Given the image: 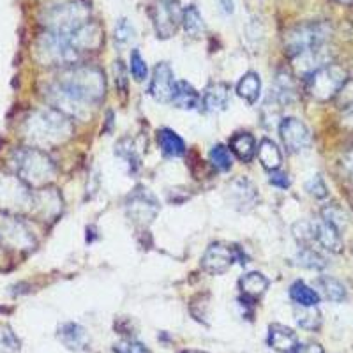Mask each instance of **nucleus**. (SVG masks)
<instances>
[{
    "instance_id": "obj_1",
    "label": "nucleus",
    "mask_w": 353,
    "mask_h": 353,
    "mask_svg": "<svg viewBox=\"0 0 353 353\" xmlns=\"http://www.w3.org/2000/svg\"><path fill=\"white\" fill-rule=\"evenodd\" d=\"M106 92V80L103 71L94 65H71L46 87V97L53 108L61 110L68 117L87 119L88 106L103 99Z\"/></svg>"
},
{
    "instance_id": "obj_2",
    "label": "nucleus",
    "mask_w": 353,
    "mask_h": 353,
    "mask_svg": "<svg viewBox=\"0 0 353 353\" xmlns=\"http://www.w3.org/2000/svg\"><path fill=\"white\" fill-rule=\"evenodd\" d=\"M72 119L57 108H41L32 112L21 124V134L36 149L46 150L62 145L72 137Z\"/></svg>"
},
{
    "instance_id": "obj_3",
    "label": "nucleus",
    "mask_w": 353,
    "mask_h": 353,
    "mask_svg": "<svg viewBox=\"0 0 353 353\" xmlns=\"http://www.w3.org/2000/svg\"><path fill=\"white\" fill-rule=\"evenodd\" d=\"M11 165L17 172V176H20L28 188H44L57 175L52 157L36 147L14 150L11 156Z\"/></svg>"
},
{
    "instance_id": "obj_4",
    "label": "nucleus",
    "mask_w": 353,
    "mask_h": 353,
    "mask_svg": "<svg viewBox=\"0 0 353 353\" xmlns=\"http://www.w3.org/2000/svg\"><path fill=\"white\" fill-rule=\"evenodd\" d=\"M330 37V27L323 21L302 23L288 30L285 36V52L290 59L309 52L313 48L325 46Z\"/></svg>"
},
{
    "instance_id": "obj_5",
    "label": "nucleus",
    "mask_w": 353,
    "mask_h": 353,
    "mask_svg": "<svg viewBox=\"0 0 353 353\" xmlns=\"http://www.w3.org/2000/svg\"><path fill=\"white\" fill-rule=\"evenodd\" d=\"M90 21V8L83 0H71L62 6H57L46 14V30L61 36H68L72 30Z\"/></svg>"
},
{
    "instance_id": "obj_6",
    "label": "nucleus",
    "mask_w": 353,
    "mask_h": 353,
    "mask_svg": "<svg viewBox=\"0 0 353 353\" xmlns=\"http://www.w3.org/2000/svg\"><path fill=\"white\" fill-rule=\"evenodd\" d=\"M346 81H348V74L345 69L336 64H327L305 78V88L309 96L316 101H329L341 92Z\"/></svg>"
},
{
    "instance_id": "obj_7",
    "label": "nucleus",
    "mask_w": 353,
    "mask_h": 353,
    "mask_svg": "<svg viewBox=\"0 0 353 353\" xmlns=\"http://www.w3.org/2000/svg\"><path fill=\"white\" fill-rule=\"evenodd\" d=\"M295 237L304 244H314L321 245L325 251L330 253H341L343 249V239L339 228L330 225L329 221L318 219V221H307V223H299L293 228Z\"/></svg>"
},
{
    "instance_id": "obj_8",
    "label": "nucleus",
    "mask_w": 353,
    "mask_h": 353,
    "mask_svg": "<svg viewBox=\"0 0 353 353\" xmlns=\"http://www.w3.org/2000/svg\"><path fill=\"white\" fill-rule=\"evenodd\" d=\"M34 193L20 176L0 175V209L4 212H21L32 209Z\"/></svg>"
},
{
    "instance_id": "obj_9",
    "label": "nucleus",
    "mask_w": 353,
    "mask_h": 353,
    "mask_svg": "<svg viewBox=\"0 0 353 353\" xmlns=\"http://www.w3.org/2000/svg\"><path fill=\"white\" fill-rule=\"evenodd\" d=\"M244 260V253L237 245H230L226 242H214L203 253L200 265L205 272L219 276V274H225L235 261H239L241 265L248 263Z\"/></svg>"
},
{
    "instance_id": "obj_10",
    "label": "nucleus",
    "mask_w": 353,
    "mask_h": 353,
    "mask_svg": "<svg viewBox=\"0 0 353 353\" xmlns=\"http://www.w3.org/2000/svg\"><path fill=\"white\" fill-rule=\"evenodd\" d=\"M125 212L132 225L145 228L156 219L157 212H159V201L149 189L137 188L125 200Z\"/></svg>"
},
{
    "instance_id": "obj_11",
    "label": "nucleus",
    "mask_w": 353,
    "mask_h": 353,
    "mask_svg": "<svg viewBox=\"0 0 353 353\" xmlns=\"http://www.w3.org/2000/svg\"><path fill=\"white\" fill-rule=\"evenodd\" d=\"M0 245L11 249H32L36 245L34 233L23 221L8 212H0Z\"/></svg>"
},
{
    "instance_id": "obj_12",
    "label": "nucleus",
    "mask_w": 353,
    "mask_h": 353,
    "mask_svg": "<svg viewBox=\"0 0 353 353\" xmlns=\"http://www.w3.org/2000/svg\"><path fill=\"white\" fill-rule=\"evenodd\" d=\"M154 30L159 39H170L182 25V9L179 0H156L150 8Z\"/></svg>"
},
{
    "instance_id": "obj_13",
    "label": "nucleus",
    "mask_w": 353,
    "mask_h": 353,
    "mask_svg": "<svg viewBox=\"0 0 353 353\" xmlns=\"http://www.w3.org/2000/svg\"><path fill=\"white\" fill-rule=\"evenodd\" d=\"M57 36H61V34H57ZM61 37H64L69 46L78 55H81L85 52H96V50L101 48V44H103V28L96 21H87L85 25L78 27L77 30H72L71 34Z\"/></svg>"
},
{
    "instance_id": "obj_14",
    "label": "nucleus",
    "mask_w": 353,
    "mask_h": 353,
    "mask_svg": "<svg viewBox=\"0 0 353 353\" xmlns=\"http://www.w3.org/2000/svg\"><path fill=\"white\" fill-rule=\"evenodd\" d=\"M279 137H281L288 152L292 154L304 152L311 145V132H309L307 125L295 117L283 119L281 124H279Z\"/></svg>"
},
{
    "instance_id": "obj_15",
    "label": "nucleus",
    "mask_w": 353,
    "mask_h": 353,
    "mask_svg": "<svg viewBox=\"0 0 353 353\" xmlns=\"http://www.w3.org/2000/svg\"><path fill=\"white\" fill-rule=\"evenodd\" d=\"M175 83V74H173V69L170 68L168 62H159V64L154 68L152 78H150V96H152L157 103H170V101H172Z\"/></svg>"
},
{
    "instance_id": "obj_16",
    "label": "nucleus",
    "mask_w": 353,
    "mask_h": 353,
    "mask_svg": "<svg viewBox=\"0 0 353 353\" xmlns=\"http://www.w3.org/2000/svg\"><path fill=\"white\" fill-rule=\"evenodd\" d=\"M228 200L239 210H251L258 201V191L254 184L245 176L233 179L228 185Z\"/></svg>"
},
{
    "instance_id": "obj_17",
    "label": "nucleus",
    "mask_w": 353,
    "mask_h": 353,
    "mask_svg": "<svg viewBox=\"0 0 353 353\" xmlns=\"http://www.w3.org/2000/svg\"><path fill=\"white\" fill-rule=\"evenodd\" d=\"M329 61H330V55H329V50H327L325 46L309 50V52H304L301 53V55L293 57L292 59L293 68H295L297 74H301V77L304 78H307L309 74L316 71V69L329 64Z\"/></svg>"
},
{
    "instance_id": "obj_18",
    "label": "nucleus",
    "mask_w": 353,
    "mask_h": 353,
    "mask_svg": "<svg viewBox=\"0 0 353 353\" xmlns=\"http://www.w3.org/2000/svg\"><path fill=\"white\" fill-rule=\"evenodd\" d=\"M62 210V198L55 189H41L39 193H34L32 209L30 212L39 216L41 219H53Z\"/></svg>"
},
{
    "instance_id": "obj_19",
    "label": "nucleus",
    "mask_w": 353,
    "mask_h": 353,
    "mask_svg": "<svg viewBox=\"0 0 353 353\" xmlns=\"http://www.w3.org/2000/svg\"><path fill=\"white\" fill-rule=\"evenodd\" d=\"M57 337L71 352H85L90 345V336H88L87 329L81 327L80 323H74V321H68V323L59 327Z\"/></svg>"
},
{
    "instance_id": "obj_20",
    "label": "nucleus",
    "mask_w": 353,
    "mask_h": 353,
    "mask_svg": "<svg viewBox=\"0 0 353 353\" xmlns=\"http://www.w3.org/2000/svg\"><path fill=\"white\" fill-rule=\"evenodd\" d=\"M230 105V87L226 83H212L205 88L201 97V106L205 112L217 113L228 108Z\"/></svg>"
},
{
    "instance_id": "obj_21",
    "label": "nucleus",
    "mask_w": 353,
    "mask_h": 353,
    "mask_svg": "<svg viewBox=\"0 0 353 353\" xmlns=\"http://www.w3.org/2000/svg\"><path fill=\"white\" fill-rule=\"evenodd\" d=\"M269 346L279 353H293L299 346L297 334L279 323L269 327Z\"/></svg>"
},
{
    "instance_id": "obj_22",
    "label": "nucleus",
    "mask_w": 353,
    "mask_h": 353,
    "mask_svg": "<svg viewBox=\"0 0 353 353\" xmlns=\"http://www.w3.org/2000/svg\"><path fill=\"white\" fill-rule=\"evenodd\" d=\"M170 103L181 110H198L201 106V96L188 81H176Z\"/></svg>"
},
{
    "instance_id": "obj_23",
    "label": "nucleus",
    "mask_w": 353,
    "mask_h": 353,
    "mask_svg": "<svg viewBox=\"0 0 353 353\" xmlns=\"http://www.w3.org/2000/svg\"><path fill=\"white\" fill-rule=\"evenodd\" d=\"M157 145L166 157H182L185 154V143L173 129L163 128L157 131Z\"/></svg>"
},
{
    "instance_id": "obj_24",
    "label": "nucleus",
    "mask_w": 353,
    "mask_h": 353,
    "mask_svg": "<svg viewBox=\"0 0 353 353\" xmlns=\"http://www.w3.org/2000/svg\"><path fill=\"white\" fill-rule=\"evenodd\" d=\"M270 96L281 106L292 105L295 97H297V87H295L293 78L286 74V72H279L276 81H274V88L270 90Z\"/></svg>"
},
{
    "instance_id": "obj_25",
    "label": "nucleus",
    "mask_w": 353,
    "mask_h": 353,
    "mask_svg": "<svg viewBox=\"0 0 353 353\" xmlns=\"http://www.w3.org/2000/svg\"><path fill=\"white\" fill-rule=\"evenodd\" d=\"M230 150L242 163H249L254 157V154H256V140L249 132H237L230 140Z\"/></svg>"
},
{
    "instance_id": "obj_26",
    "label": "nucleus",
    "mask_w": 353,
    "mask_h": 353,
    "mask_svg": "<svg viewBox=\"0 0 353 353\" xmlns=\"http://www.w3.org/2000/svg\"><path fill=\"white\" fill-rule=\"evenodd\" d=\"M239 286H241V292L244 297L254 301V299L261 297L267 292V288H269V279L261 272H248L245 276L241 277Z\"/></svg>"
},
{
    "instance_id": "obj_27",
    "label": "nucleus",
    "mask_w": 353,
    "mask_h": 353,
    "mask_svg": "<svg viewBox=\"0 0 353 353\" xmlns=\"http://www.w3.org/2000/svg\"><path fill=\"white\" fill-rule=\"evenodd\" d=\"M258 159H260L261 166L265 170H269V172H276L279 170L283 163V154L279 150L276 143L269 138H263L258 145Z\"/></svg>"
},
{
    "instance_id": "obj_28",
    "label": "nucleus",
    "mask_w": 353,
    "mask_h": 353,
    "mask_svg": "<svg viewBox=\"0 0 353 353\" xmlns=\"http://www.w3.org/2000/svg\"><path fill=\"white\" fill-rule=\"evenodd\" d=\"M260 90H261V80L260 74L254 71L245 72L244 77L241 78V81L237 83V94L239 97L248 103V105H254L260 97Z\"/></svg>"
},
{
    "instance_id": "obj_29",
    "label": "nucleus",
    "mask_w": 353,
    "mask_h": 353,
    "mask_svg": "<svg viewBox=\"0 0 353 353\" xmlns=\"http://www.w3.org/2000/svg\"><path fill=\"white\" fill-rule=\"evenodd\" d=\"M316 288L320 290L321 295L330 302H343L346 301L348 293H346L345 285L339 279L330 276H321L316 279Z\"/></svg>"
},
{
    "instance_id": "obj_30",
    "label": "nucleus",
    "mask_w": 353,
    "mask_h": 353,
    "mask_svg": "<svg viewBox=\"0 0 353 353\" xmlns=\"http://www.w3.org/2000/svg\"><path fill=\"white\" fill-rule=\"evenodd\" d=\"M290 297L297 305L302 307H314L320 304V293L314 288L305 285L304 281H295L290 288Z\"/></svg>"
},
{
    "instance_id": "obj_31",
    "label": "nucleus",
    "mask_w": 353,
    "mask_h": 353,
    "mask_svg": "<svg viewBox=\"0 0 353 353\" xmlns=\"http://www.w3.org/2000/svg\"><path fill=\"white\" fill-rule=\"evenodd\" d=\"M182 27H184L185 34L191 37L201 36V32L205 30L203 17L194 4H189L182 9Z\"/></svg>"
},
{
    "instance_id": "obj_32",
    "label": "nucleus",
    "mask_w": 353,
    "mask_h": 353,
    "mask_svg": "<svg viewBox=\"0 0 353 353\" xmlns=\"http://www.w3.org/2000/svg\"><path fill=\"white\" fill-rule=\"evenodd\" d=\"M295 261L304 269L311 270H323L327 267V258L318 253L316 249H313L311 245H302L301 251L295 256Z\"/></svg>"
},
{
    "instance_id": "obj_33",
    "label": "nucleus",
    "mask_w": 353,
    "mask_h": 353,
    "mask_svg": "<svg viewBox=\"0 0 353 353\" xmlns=\"http://www.w3.org/2000/svg\"><path fill=\"white\" fill-rule=\"evenodd\" d=\"M115 154L125 161V165L129 166V173H137L140 170V156L134 149V143L129 138H122L115 145Z\"/></svg>"
},
{
    "instance_id": "obj_34",
    "label": "nucleus",
    "mask_w": 353,
    "mask_h": 353,
    "mask_svg": "<svg viewBox=\"0 0 353 353\" xmlns=\"http://www.w3.org/2000/svg\"><path fill=\"white\" fill-rule=\"evenodd\" d=\"M301 309H295V320H297L299 325L305 330H316L320 329L321 325V314L320 311L314 307H302L299 305Z\"/></svg>"
},
{
    "instance_id": "obj_35",
    "label": "nucleus",
    "mask_w": 353,
    "mask_h": 353,
    "mask_svg": "<svg viewBox=\"0 0 353 353\" xmlns=\"http://www.w3.org/2000/svg\"><path fill=\"white\" fill-rule=\"evenodd\" d=\"M209 157L214 168L219 170V172H230V170H232L233 156H232V150H230L226 145H221V143L214 145Z\"/></svg>"
},
{
    "instance_id": "obj_36",
    "label": "nucleus",
    "mask_w": 353,
    "mask_h": 353,
    "mask_svg": "<svg viewBox=\"0 0 353 353\" xmlns=\"http://www.w3.org/2000/svg\"><path fill=\"white\" fill-rule=\"evenodd\" d=\"M337 96H339V110H341L343 117L348 124L353 125V80L346 81V85Z\"/></svg>"
},
{
    "instance_id": "obj_37",
    "label": "nucleus",
    "mask_w": 353,
    "mask_h": 353,
    "mask_svg": "<svg viewBox=\"0 0 353 353\" xmlns=\"http://www.w3.org/2000/svg\"><path fill=\"white\" fill-rule=\"evenodd\" d=\"M129 71H131L132 78L141 83L145 81V78L149 77V68H147V62L141 57V53L138 50H132L131 57H129Z\"/></svg>"
},
{
    "instance_id": "obj_38",
    "label": "nucleus",
    "mask_w": 353,
    "mask_h": 353,
    "mask_svg": "<svg viewBox=\"0 0 353 353\" xmlns=\"http://www.w3.org/2000/svg\"><path fill=\"white\" fill-rule=\"evenodd\" d=\"M137 39V30L132 27V23L125 18H121L117 20L115 23V43L124 46V44H129L131 41Z\"/></svg>"
},
{
    "instance_id": "obj_39",
    "label": "nucleus",
    "mask_w": 353,
    "mask_h": 353,
    "mask_svg": "<svg viewBox=\"0 0 353 353\" xmlns=\"http://www.w3.org/2000/svg\"><path fill=\"white\" fill-rule=\"evenodd\" d=\"M20 350V339L8 325H0V353H11Z\"/></svg>"
},
{
    "instance_id": "obj_40",
    "label": "nucleus",
    "mask_w": 353,
    "mask_h": 353,
    "mask_svg": "<svg viewBox=\"0 0 353 353\" xmlns=\"http://www.w3.org/2000/svg\"><path fill=\"white\" fill-rule=\"evenodd\" d=\"M113 353H150V350L143 343L137 341L132 337H125L113 345Z\"/></svg>"
},
{
    "instance_id": "obj_41",
    "label": "nucleus",
    "mask_w": 353,
    "mask_h": 353,
    "mask_svg": "<svg viewBox=\"0 0 353 353\" xmlns=\"http://www.w3.org/2000/svg\"><path fill=\"white\" fill-rule=\"evenodd\" d=\"M323 219L325 221H329L330 225H334L336 226V228H339L341 230L343 226L346 225V217H345V214L341 212V210L337 209V207H334V205H330V207H325V209H323Z\"/></svg>"
},
{
    "instance_id": "obj_42",
    "label": "nucleus",
    "mask_w": 353,
    "mask_h": 353,
    "mask_svg": "<svg viewBox=\"0 0 353 353\" xmlns=\"http://www.w3.org/2000/svg\"><path fill=\"white\" fill-rule=\"evenodd\" d=\"M305 189H307V193L314 198H325L327 194H329L325 182H323V179H321L320 175H314L313 179L305 184Z\"/></svg>"
},
{
    "instance_id": "obj_43",
    "label": "nucleus",
    "mask_w": 353,
    "mask_h": 353,
    "mask_svg": "<svg viewBox=\"0 0 353 353\" xmlns=\"http://www.w3.org/2000/svg\"><path fill=\"white\" fill-rule=\"evenodd\" d=\"M269 182L272 185H276V188H279V189L290 188L288 175H286V173H283V172H279V170H276V172H270Z\"/></svg>"
},
{
    "instance_id": "obj_44",
    "label": "nucleus",
    "mask_w": 353,
    "mask_h": 353,
    "mask_svg": "<svg viewBox=\"0 0 353 353\" xmlns=\"http://www.w3.org/2000/svg\"><path fill=\"white\" fill-rule=\"evenodd\" d=\"M113 72H115V81L121 85V88H125L128 85V78H125V68L122 64V61H115L113 64Z\"/></svg>"
},
{
    "instance_id": "obj_45",
    "label": "nucleus",
    "mask_w": 353,
    "mask_h": 353,
    "mask_svg": "<svg viewBox=\"0 0 353 353\" xmlns=\"http://www.w3.org/2000/svg\"><path fill=\"white\" fill-rule=\"evenodd\" d=\"M293 353H325V350L318 343H305V345H299Z\"/></svg>"
},
{
    "instance_id": "obj_46",
    "label": "nucleus",
    "mask_w": 353,
    "mask_h": 353,
    "mask_svg": "<svg viewBox=\"0 0 353 353\" xmlns=\"http://www.w3.org/2000/svg\"><path fill=\"white\" fill-rule=\"evenodd\" d=\"M343 168H345V172L353 179V147L345 154V157H343Z\"/></svg>"
},
{
    "instance_id": "obj_47",
    "label": "nucleus",
    "mask_w": 353,
    "mask_h": 353,
    "mask_svg": "<svg viewBox=\"0 0 353 353\" xmlns=\"http://www.w3.org/2000/svg\"><path fill=\"white\" fill-rule=\"evenodd\" d=\"M219 8L225 14H233L235 12V0H219Z\"/></svg>"
},
{
    "instance_id": "obj_48",
    "label": "nucleus",
    "mask_w": 353,
    "mask_h": 353,
    "mask_svg": "<svg viewBox=\"0 0 353 353\" xmlns=\"http://www.w3.org/2000/svg\"><path fill=\"white\" fill-rule=\"evenodd\" d=\"M181 353H207V352H200V350H184Z\"/></svg>"
},
{
    "instance_id": "obj_49",
    "label": "nucleus",
    "mask_w": 353,
    "mask_h": 353,
    "mask_svg": "<svg viewBox=\"0 0 353 353\" xmlns=\"http://www.w3.org/2000/svg\"><path fill=\"white\" fill-rule=\"evenodd\" d=\"M337 2H343V4H353V0H337Z\"/></svg>"
}]
</instances>
